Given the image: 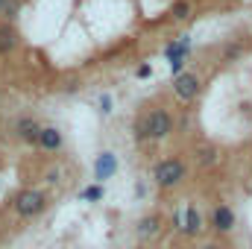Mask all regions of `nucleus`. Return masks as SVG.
<instances>
[{
  "instance_id": "1",
  "label": "nucleus",
  "mask_w": 252,
  "mask_h": 249,
  "mask_svg": "<svg viewBox=\"0 0 252 249\" xmlns=\"http://www.w3.org/2000/svg\"><path fill=\"white\" fill-rule=\"evenodd\" d=\"M12 205H15V214H21V217H35V214L44 211L47 199H44L41 190H35V187H24V190L15 196Z\"/></svg>"
},
{
  "instance_id": "2",
  "label": "nucleus",
  "mask_w": 252,
  "mask_h": 249,
  "mask_svg": "<svg viewBox=\"0 0 252 249\" xmlns=\"http://www.w3.org/2000/svg\"><path fill=\"white\" fill-rule=\"evenodd\" d=\"M156 185L158 187H176L182 179H185V164L179 158H164L156 164Z\"/></svg>"
},
{
  "instance_id": "3",
  "label": "nucleus",
  "mask_w": 252,
  "mask_h": 249,
  "mask_svg": "<svg viewBox=\"0 0 252 249\" xmlns=\"http://www.w3.org/2000/svg\"><path fill=\"white\" fill-rule=\"evenodd\" d=\"M141 132H144L150 141H161V138H167V132H170V115H167L164 109L150 112L147 121H144V126H141Z\"/></svg>"
},
{
  "instance_id": "4",
  "label": "nucleus",
  "mask_w": 252,
  "mask_h": 249,
  "mask_svg": "<svg viewBox=\"0 0 252 249\" xmlns=\"http://www.w3.org/2000/svg\"><path fill=\"white\" fill-rule=\"evenodd\" d=\"M173 94H176L182 103L193 100V97L199 94V79H196V73H179V76L173 79Z\"/></svg>"
},
{
  "instance_id": "5",
  "label": "nucleus",
  "mask_w": 252,
  "mask_h": 249,
  "mask_svg": "<svg viewBox=\"0 0 252 249\" xmlns=\"http://www.w3.org/2000/svg\"><path fill=\"white\" fill-rule=\"evenodd\" d=\"M115 173H118V158H115V153H100L97 161H94V179H97V182H106V179H112Z\"/></svg>"
},
{
  "instance_id": "6",
  "label": "nucleus",
  "mask_w": 252,
  "mask_h": 249,
  "mask_svg": "<svg viewBox=\"0 0 252 249\" xmlns=\"http://www.w3.org/2000/svg\"><path fill=\"white\" fill-rule=\"evenodd\" d=\"M179 229L185 232V235H199L202 232V217H199V211L188 205L182 214H179Z\"/></svg>"
},
{
  "instance_id": "7",
  "label": "nucleus",
  "mask_w": 252,
  "mask_h": 249,
  "mask_svg": "<svg viewBox=\"0 0 252 249\" xmlns=\"http://www.w3.org/2000/svg\"><path fill=\"white\" fill-rule=\"evenodd\" d=\"M211 223H214L217 232H232V226H235V211H232L229 205H217Z\"/></svg>"
},
{
  "instance_id": "8",
  "label": "nucleus",
  "mask_w": 252,
  "mask_h": 249,
  "mask_svg": "<svg viewBox=\"0 0 252 249\" xmlns=\"http://www.w3.org/2000/svg\"><path fill=\"white\" fill-rule=\"evenodd\" d=\"M188 47H190V38H188V35H179V38H176L173 44H167V50H164L167 62H185Z\"/></svg>"
},
{
  "instance_id": "9",
  "label": "nucleus",
  "mask_w": 252,
  "mask_h": 249,
  "mask_svg": "<svg viewBox=\"0 0 252 249\" xmlns=\"http://www.w3.org/2000/svg\"><path fill=\"white\" fill-rule=\"evenodd\" d=\"M38 144H41L44 150L56 153V150L62 147V132H59L56 126H47V129H41V138H38Z\"/></svg>"
},
{
  "instance_id": "10",
  "label": "nucleus",
  "mask_w": 252,
  "mask_h": 249,
  "mask_svg": "<svg viewBox=\"0 0 252 249\" xmlns=\"http://www.w3.org/2000/svg\"><path fill=\"white\" fill-rule=\"evenodd\" d=\"M158 232H161L158 217H144V220L138 223V241H153Z\"/></svg>"
},
{
  "instance_id": "11",
  "label": "nucleus",
  "mask_w": 252,
  "mask_h": 249,
  "mask_svg": "<svg viewBox=\"0 0 252 249\" xmlns=\"http://www.w3.org/2000/svg\"><path fill=\"white\" fill-rule=\"evenodd\" d=\"M15 132L21 135V138H27V141H38L41 138V129H38V124L35 121H18V126H15Z\"/></svg>"
},
{
  "instance_id": "12",
  "label": "nucleus",
  "mask_w": 252,
  "mask_h": 249,
  "mask_svg": "<svg viewBox=\"0 0 252 249\" xmlns=\"http://www.w3.org/2000/svg\"><path fill=\"white\" fill-rule=\"evenodd\" d=\"M15 44H18V35H15V30H12L9 24H0V53H9V50H15Z\"/></svg>"
},
{
  "instance_id": "13",
  "label": "nucleus",
  "mask_w": 252,
  "mask_h": 249,
  "mask_svg": "<svg viewBox=\"0 0 252 249\" xmlns=\"http://www.w3.org/2000/svg\"><path fill=\"white\" fill-rule=\"evenodd\" d=\"M188 15H190V3H188V0L173 3V18H176V21H185Z\"/></svg>"
},
{
  "instance_id": "14",
  "label": "nucleus",
  "mask_w": 252,
  "mask_h": 249,
  "mask_svg": "<svg viewBox=\"0 0 252 249\" xmlns=\"http://www.w3.org/2000/svg\"><path fill=\"white\" fill-rule=\"evenodd\" d=\"M82 199H88V202H97V199H103V187L100 185H91L82 190Z\"/></svg>"
},
{
  "instance_id": "15",
  "label": "nucleus",
  "mask_w": 252,
  "mask_h": 249,
  "mask_svg": "<svg viewBox=\"0 0 252 249\" xmlns=\"http://www.w3.org/2000/svg\"><path fill=\"white\" fill-rule=\"evenodd\" d=\"M199 161H202V164H211V161H214V150H211V147H205V150L199 153Z\"/></svg>"
},
{
  "instance_id": "16",
  "label": "nucleus",
  "mask_w": 252,
  "mask_h": 249,
  "mask_svg": "<svg viewBox=\"0 0 252 249\" xmlns=\"http://www.w3.org/2000/svg\"><path fill=\"white\" fill-rule=\"evenodd\" d=\"M100 109H103V115H109V112H112V97H109V94H103V97H100Z\"/></svg>"
},
{
  "instance_id": "17",
  "label": "nucleus",
  "mask_w": 252,
  "mask_h": 249,
  "mask_svg": "<svg viewBox=\"0 0 252 249\" xmlns=\"http://www.w3.org/2000/svg\"><path fill=\"white\" fill-rule=\"evenodd\" d=\"M150 73H153V67H150V64H141V67H138V76H141V79H144V76H150Z\"/></svg>"
},
{
  "instance_id": "18",
  "label": "nucleus",
  "mask_w": 252,
  "mask_h": 249,
  "mask_svg": "<svg viewBox=\"0 0 252 249\" xmlns=\"http://www.w3.org/2000/svg\"><path fill=\"white\" fill-rule=\"evenodd\" d=\"M182 64H185V62H170V70H173V73L179 76V73H182Z\"/></svg>"
},
{
  "instance_id": "19",
  "label": "nucleus",
  "mask_w": 252,
  "mask_h": 249,
  "mask_svg": "<svg viewBox=\"0 0 252 249\" xmlns=\"http://www.w3.org/2000/svg\"><path fill=\"white\" fill-rule=\"evenodd\" d=\"M202 249H220V247H217V244H205Z\"/></svg>"
}]
</instances>
